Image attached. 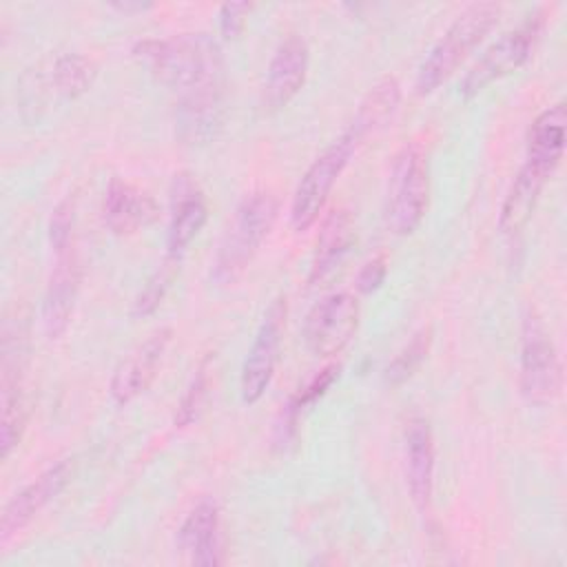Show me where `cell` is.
Returning a JSON list of instances; mask_svg holds the SVG:
<instances>
[{"label": "cell", "mask_w": 567, "mask_h": 567, "mask_svg": "<svg viewBox=\"0 0 567 567\" xmlns=\"http://www.w3.org/2000/svg\"><path fill=\"white\" fill-rule=\"evenodd\" d=\"M520 394L532 405H547L560 396L563 365L540 317L529 310L520 339Z\"/></svg>", "instance_id": "obj_7"}, {"label": "cell", "mask_w": 567, "mask_h": 567, "mask_svg": "<svg viewBox=\"0 0 567 567\" xmlns=\"http://www.w3.org/2000/svg\"><path fill=\"white\" fill-rule=\"evenodd\" d=\"M359 326V301L350 292H332L319 299L306 315L303 343L321 359L339 354Z\"/></svg>", "instance_id": "obj_8"}, {"label": "cell", "mask_w": 567, "mask_h": 567, "mask_svg": "<svg viewBox=\"0 0 567 567\" xmlns=\"http://www.w3.org/2000/svg\"><path fill=\"white\" fill-rule=\"evenodd\" d=\"M95 80V64L80 53H62L49 71V86L64 100H75L89 91Z\"/></svg>", "instance_id": "obj_23"}, {"label": "cell", "mask_w": 567, "mask_h": 567, "mask_svg": "<svg viewBox=\"0 0 567 567\" xmlns=\"http://www.w3.org/2000/svg\"><path fill=\"white\" fill-rule=\"evenodd\" d=\"M339 365L337 363H330L326 365L321 372H317L295 396H290L288 405L284 408L281 416H284V423L279 425V434H281V441H288L292 434H295V427H297V421H299V414L312 405L317 399H321L328 388L337 381L339 377Z\"/></svg>", "instance_id": "obj_24"}, {"label": "cell", "mask_w": 567, "mask_h": 567, "mask_svg": "<svg viewBox=\"0 0 567 567\" xmlns=\"http://www.w3.org/2000/svg\"><path fill=\"white\" fill-rule=\"evenodd\" d=\"M498 18L501 4L496 2H474L465 7L421 62L414 82L416 93L430 95L434 89H439L470 55V51L483 42Z\"/></svg>", "instance_id": "obj_3"}, {"label": "cell", "mask_w": 567, "mask_h": 567, "mask_svg": "<svg viewBox=\"0 0 567 567\" xmlns=\"http://www.w3.org/2000/svg\"><path fill=\"white\" fill-rule=\"evenodd\" d=\"M250 9L252 7L248 2H226V4H221V9H219V31L226 40H235V38L241 35Z\"/></svg>", "instance_id": "obj_29"}, {"label": "cell", "mask_w": 567, "mask_h": 567, "mask_svg": "<svg viewBox=\"0 0 567 567\" xmlns=\"http://www.w3.org/2000/svg\"><path fill=\"white\" fill-rule=\"evenodd\" d=\"M359 142L354 135L346 128L330 146L323 148L321 155L308 166L303 177L299 179L292 204H290V221L297 233L308 230L321 215L332 186L337 184L339 175L348 166L350 157L354 155Z\"/></svg>", "instance_id": "obj_6"}, {"label": "cell", "mask_w": 567, "mask_h": 567, "mask_svg": "<svg viewBox=\"0 0 567 567\" xmlns=\"http://www.w3.org/2000/svg\"><path fill=\"white\" fill-rule=\"evenodd\" d=\"M113 9L122 11V13H142V11H148L153 9L151 2H131V0H124V2H111Z\"/></svg>", "instance_id": "obj_31"}, {"label": "cell", "mask_w": 567, "mask_h": 567, "mask_svg": "<svg viewBox=\"0 0 567 567\" xmlns=\"http://www.w3.org/2000/svg\"><path fill=\"white\" fill-rule=\"evenodd\" d=\"M427 348H430V330H421L412 337V341L388 363L385 368V383L388 385H401L403 381H408L416 370L419 365L423 363L425 354H427Z\"/></svg>", "instance_id": "obj_26"}, {"label": "cell", "mask_w": 567, "mask_h": 567, "mask_svg": "<svg viewBox=\"0 0 567 567\" xmlns=\"http://www.w3.org/2000/svg\"><path fill=\"white\" fill-rule=\"evenodd\" d=\"M208 219V206L195 177L179 173L171 184V221H168V252L182 255L186 246L199 235Z\"/></svg>", "instance_id": "obj_16"}, {"label": "cell", "mask_w": 567, "mask_h": 567, "mask_svg": "<svg viewBox=\"0 0 567 567\" xmlns=\"http://www.w3.org/2000/svg\"><path fill=\"white\" fill-rule=\"evenodd\" d=\"M385 272H388V261H385L383 255H377V257L368 259V261L361 266L359 275H357V290H359L361 295L374 292V290L383 284Z\"/></svg>", "instance_id": "obj_30"}, {"label": "cell", "mask_w": 567, "mask_h": 567, "mask_svg": "<svg viewBox=\"0 0 567 567\" xmlns=\"http://www.w3.org/2000/svg\"><path fill=\"white\" fill-rule=\"evenodd\" d=\"M430 195V173L425 153L410 144L403 146L390 171L385 221L394 235H412L427 210Z\"/></svg>", "instance_id": "obj_4"}, {"label": "cell", "mask_w": 567, "mask_h": 567, "mask_svg": "<svg viewBox=\"0 0 567 567\" xmlns=\"http://www.w3.org/2000/svg\"><path fill=\"white\" fill-rule=\"evenodd\" d=\"M73 461L64 458L47 467L35 481L22 487L2 509L0 516V540L7 543L16 532L29 525L53 498H58L71 483Z\"/></svg>", "instance_id": "obj_10"}, {"label": "cell", "mask_w": 567, "mask_h": 567, "mask_svg": "<svg viewBox=\"0 0 567 567\" xmlns=\"http://www.w3.org/2000/svg\"><path fill=\"white\" fill-rule=\"evenodd\" d=\"M221 113H224L221 82L182 93L175 111V126H177L179 140L190 146L206 144L210 137H215L217 128L221 126Z\"/></svg>", "instance_id": "obj_15"}, {"label": "cell", "mask_w": 567, "mask_h": 567, "mask_svg": "<svg viewBox=\"0 0 567 567\" xmlns=\"http://www.w3.org/2000/svg\"><path fill=\"white\" fill-rule=\"evenodd\" d=\"M354 221L346 208H334L321 224L315 244V257L310 268V284L328 279L346 259L354 244Z\"/></svg>", "instance_id": "obj_19"}, {"label": "cell", "mask_w": 567, "mask_h": 567, "mask_svg": "<svg viewBox=\"0 0 567 567\" xmlns=\"http://www.w3.org/2000/svg\"><path fill=\"white\" fill-rule=\"evenodd\" d=\"M82 281V264L75 248H66L55 255L44 299H42V326L49 339H58L71 323L78 292Z\"/></svg>", "instance_id": "obj_12"}, {"label": "cell", "mask_w": 567, "mask_h": 567, "mask_svg": "<svg viewBox=\"0 0 567 567\" xmlns=\"http://www.w3.org/2000/svg\"><path fill=\"white\" fill-rule=\"evenodd\" d=\"M208 388H210V374H208V363L204 361L197 368L195 377L190 379L186 392L182 394V399L177 403V410L173 416L175 427H186L199 416V412L204 410L206 399H208Z\"/></svg>", "instance_id": "obj_27"}, {"label": "cell", "mask_w": 567, "mask_h": 567, "mask_svg": "<svg viewBox=\"0 0 567 567\" xmlns=\"http://www.w3.org/2000/svg\"><path fill=\"white\" fill-rule=\"evenodd\" d=\"M171 337V328H159L144 343H140L126 359L117 363L109 385L111 399L117 405H126L148 390L164 361Z\"/></svg>", "instance_id": "obj_11"}, {"label": "cell", "mask_w": 567, "mask_h": 567, "mask_svg": "<svg viewBox=\"0 0 567 567\" xmlns=\"http://www.w3.org/2000/svg\"><path fill=\"white\" fill-rule=\"evenodd\" d=\"M102 217L111 233L133 235L159 217V206L151 193L113 177L104 190Z\"/></svg>", "instance_id": "obj_14"}, {"label": "cell", "mask_w": 567, "mask_h": 567, "mask_svg": "<svg viewBox=\"0 0 567 567\" xmlns=\"http://www.w3.org/2000/svg\"><path fill=\"white\" fill-rule=\"evenodd\" d=\"M277 197L266 190L250 193L239 202L213 261L210 279L217 286H233L248 270L277 219Z\"/></svg>", "instance_id": "obj_2"}, {"label": "cell", "mask_w": 567, "mask_h": 567, "mask_svg": "<svg viewBox=\"0 0 567 567\" xmlns=\"http://www.w3.org/2000/svg\"><path fill=\"white\" fill-rule=\"evenodd\" d=\"M177 547L188 556L193 565L221 563L219 507L213 498H202L188 512L182 527L177 529Z\"/></svg>", "instance_id": "obj_18"}, {"label": "cell", "mask_w": 567, "mask_h": 567, "mask_svg": "<svg viewBox=\"0 0 567 567\" xmlns=\"http://www.w3.org/2000/svg\"><path fill=\"white\" fill-rule=\"evenodd\" d=\"M545 27V9L532 11L516 29L505 31L496 42H492L485 53L470 66L463 75L458 91L463 97H474L492 82L514 73L529 58Z\"/></svg>", "instance_id": "obj_5"}, {"label": "cell", "mask_w": 567, "mask_h": 567, "mask_svg": "<svg viewBox=\"0 0 567 567\" xmlns=\"http://www.w3.org/2000/svg\"><path fill=\"white\" fill-rule=\"evenodd\" d=\"M286 312H288L286 299L277 297L264 312V319L257 328L252 346L244 359L241 377H239V392H241V401L248 405L257 403L266 394V390L272 381V374H275V368L279 361L281 339H284Z\"/></svg>", "instance_id": "obj_9"}, {"label": "cell", "mask_w": 567, "mask_h": 567, "mask_svg": "<svg viewBox=\"0 0 567 567\" xmlns=\"http://www.w3.org/2000/svg\"><path fill=\"white\" fill-rule=\"evenodd\" d=\"M73 224H75V202L73 197L62 199L49 219V241L58 252H64L73 246Z\"/></svg>", "instance_id": "obj_28"}, {"label": "cell", "mask_w": 567, "mask_h": 567, "mask_svg": "<svg viewBox=\"0 0 567 567\" xmlns=\"http://www.w3.org/2000/svg\"><path fill=\"white\" fill-rule=\"evenodd\" d=\"M308 64L310 51L306 40L297 33L286 35L275 49L266 71L261 100L268 111L284 109L301 91L308 75Z\"/></svg>", "instance_id": "obj_13"}, {"label": "cell", "mask_w": 567, "mask_h": 567, "mask_svg": "<svg viewBox=\"0 0 567 567\" xmlns=\"http://www.w3.org/2000/svg\"><path fill=\"white\" fill-rule=\"evenodd\" d=\"M133 55L151 75L182 93L221 82V47L208 33L148 38L133 47Z\"/></svg>", "instance_id": "obj_1"}, {"label": "cell", "mask_w": 567, "mask_h": 567, "mask_svg": "<svg viewBox=\"0 0 567 567\" xmlns=\"http://www.w3.org/2000/svg\"><path fill=\"white\" fill-rule=\"evenodd\" d=\"M405 483L408 492L419 509H425L432 498L434 485V439L430 423L423 416H414L405 423Z\"/></svg>", "instance_id": "obj_17"}, {"label": "cell", "mask_w": 567, "mask_h": 567, "mask_svg": "<svg viewBox=\"0 0 567 567\" xmlns=\"http://www.w3.org/2000/svg\"><path fill=\"white\" fill-rule=\"evenodd\" d=\"M401 102V86L394 78L385 75L381 78L361 100L348 131L354 135V140L361 144L368 135L383 128L392 115L396 113V106Z\"/></svg>", "instance_id": "obj_22"}, {"label": "cell", "mask_w": 567, "mask_h": 567, "mask_svg": "<svg viewBox=\"0 0 567 567\" xmlns=\"http://www.w3.org/2000/svg\"><path fill=\"white\" fill-rule=\"evenodd\" d=\"M179 264H182V255L166 252L162 264L151 272V277L142 286L140 295L135 297V303H133L135 317H148L159 308V303L164 301L166 292L171 290L173 281L179 275Z\"/></svg>", "instance_id": "obj_25"}, {"label": "cell", "mask_w": 567, "mask_h": 567, "mask_svg": "<svg viewBox=\"0 0 567 567\" xmlns=\"http://www.w3.org/2000/svg\"><path fill=\"white\" fill-rule=\"evenodd\" d=\"M547 177L549 175H545L543 171H538L536 166H532L527 162L520 166V171L514 177V182L503 199V206H501L498 228L503 235L514 237L527 226V221L534 215L536 202L540 197V190H543Z\"/></svg>", "instance_id": "obj_21"}, {"label": "cell", "mask_w": 567, "mask_h": 567, "mask_svg": "<svg viewBox=\"0 0 567 567\" xmlns=\"http://www.w3.org/2000/svg\"><path fill=\"white\" fill-rule=\"evenodd\" d=\"M565 131H567V109L565 102H556L545 109L527 133V157L525 162L551 175L563 159L565 151Z\"/></svg>", "instance_id": "obj_20"}]
</instances>
